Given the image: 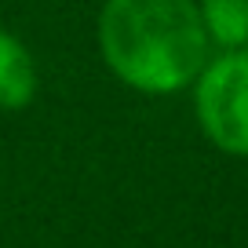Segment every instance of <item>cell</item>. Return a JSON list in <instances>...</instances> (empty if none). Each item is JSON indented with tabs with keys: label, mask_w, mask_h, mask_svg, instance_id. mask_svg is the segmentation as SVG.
<instances>
[{
	"label": "cell",
	"mask_w": 248,
	"mask_h": 248,
	"mask_svg": "<svg viewBox=\"0 0 248 248\" xmlns=\"http://www.w3.org/2000/svg\"><path fill=\"white\" fill-rule=\"evenodd\" d=\"M208 33L194 0H106L99 51L135 92L171 95L194 84L208 62Z\"/></svg>",
	"instance_id": "obj_1"
},
{
	"label": "cell",
	"mask_w": 248,
	"mask_h": 248,
	"mask_svg": "<svg viewBox=\"0 0 248 248\" xmlns=\"http://www.w3.org/2000/svg\"><path fill=\"white\" fill-rule=\"evenodd\" d=\"M37 95V66L22 40L0 30V109H22Z\"/></svg>",
	"instance_id": "obj_3"
},
{
	"label": "cell",
	"mask_w": 248,
	"mask_h": 248,
	"mask_svg": "<svg viewBox=\"0 0 248 248\" xmlns=\"http://www.w3.org/2000/svg\"><path fill=\"white\" fill-rule=\"evenodd\" d=\"M194 106L212 146L248 157V51H223L204 62L197 73Z\"/></svg>",
	"instance_id": "obj_2"
},
{
	"label": "cell",
	"mask_w": 248,
	"mask_h": 248,
	"mask_svg": "<svg viewBox=\"0 0 248 248\" xmlns=\"http://www.w3.org/2000/svg\"><path fill=\"white\" fill-rule=\"evenodd\" d=\"M208 40H216L226 51H237L248 44V0H201L197 4Z\"/></svg>",
	"instance_id": "obj_4"
}]
</instances>
